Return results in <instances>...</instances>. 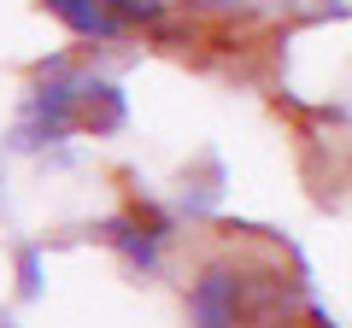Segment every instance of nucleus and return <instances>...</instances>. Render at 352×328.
<instances>
[{"mask_svg": "<svg viewBox=\"0 0 352 328\" xmlns=\"http://www.w3.org/2000/svg\"><path fill=\"white\" fill-rule=\"evenodd\" d=\"M100 240L112 246V253H124V258H129L135 270H159V246H164V240L153 235L147 223H135L129 211L106 217V223H100Z\"/></svg>", "mask_w": 352, "mask_h": 328, "instance_id": "7ed1b4c3", "label": "nucleus"}, {"mask_svg": "<svg viewBox=\"0 0 352 328\" xmlns=\"http://www.w3.org/2000/svg\"><path fill=\"white\" fill-rule=\"evenodd\" d=\"M106 12H112L118 24H159V18L170 12V0H106Z\"/></svg>", "mask_w": 352, "mask_h": 328, "instance_id": "39448f33", "label": "nucleus"}, {"mask_svg": "<svg viewBox=\"0 0 352 328\" xmlns=\"http://www.w3.org/2000/svg\"><path fill=\"white\" fill-rule=\"evenodd\" d=\"M188 323L194 328H241V270L206 264L188 281Z\"/></svg>", "mask_w": 352, "mask_h": 328, "instance_id": "f257e3e1", "label": "nucleus"}, {"mask_svg": "<svg viewBox=\"0 0 352 328\" xmlns=\"http://www.w3.org/2000/svg\"><path fill=\"white\" fill-rule=\"evenodd\" d=\"M18 293H24V299L41 293V253L36 246H18Z\"/></svg>", "mask_w": 352, "mask_h": 328, "instance_id": "423d86ee", "label": "nucleus"}, {"mask_svg": "<svg viewBox=\"0 0 352 328\" xmlns=\"http://www.w3.org/2000/svg\"><path fill=\"white\" fill-rule=\"evenodd\" d=\"M41 6H47L71 36H94V41H118L124 36V24L106 12V0H41Z\"/></svg>", "mask_w": 352, "mask_h": 328, "instance_id": "20e7f679", "label": "nucleus"}, {"mask_svg": "<svg viewBox=\"0 0 352 328\" xmlns=\"http://www.w3.org/2000/svg\"><path fill=\"white\" fill-rule=\"evenodd\" d=\"M129 124L124 89L106 82V76H82V94H76V135H118Z\"/></svg>", "mask_w": 352, "mask_h": 328, "instance_id": "f03ea898", "label": "nucleus"}]
</instances>
